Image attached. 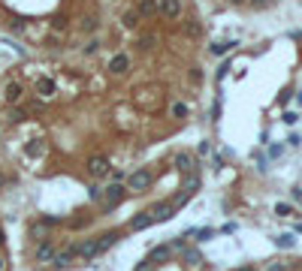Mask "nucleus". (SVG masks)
<instances>
[{
  "label": "nucleus",
  "mask_w": 302,
  "mask_h": 271,
  "mask_svg": "<svg viewBox=\"0 0 302 271\" xmlns=\"http://www.w3.org/2000/svg\"><path fill=\"white\" fill-rule=\"evenodd\" d=\"M293 199H296V202H302V190H293Z\"/></svg>",
  "instance_id": "obj_11"
},
{
  "label": "nucleus",
  "mask_w": 302,
  "mask_h": 271,
  "mask_svg": "<svg viewBox=\"0 0 302 271\" xmlns=\"http://www.w3.org/2000/svg\"><path fill=\"white\" fill-rule=\"evenodd\" d=\"M0 271H12V244H9V229H6L3 211H0Z\"/></svg>",
  "instance_id": "obj_6"
},
{
  "label": "nucleus",
  "mask_w": 302,
  "mask_h": 271,
  "mask_svg": "<svg viewBox=\"0 0 302 271\" xmlns=\"http://www.w3.org/2000/svg\"><path fill=\"white\" fill-rule=\"evenodd\" d=\"M206 3L218 9H245V12H266L272 9L278 0H206Z\"/></svg>",
  "instance_id": "obj_5"
},
{
  "label": "nucleus",
  "mask_w": 302,
  "mask_h": 271,
  "mask_svg": "<svg viewBox=\"0 0 302 271\" xmlns=\"http://www.w3.org/2000/svg\"><path fill=\"white\" fill-rule=\"evenodd\" d=\"M275 214H278V217H290V214H293V208L281 202V205H275Z\"/></svg>",
  "instance_id": "obj_8"
},
{
  "label": "nucleus",
  "mask_w": 302,
  "mask_h": 271,
  "mask_svg": "<svg viewBox=\"0 0 302 271\" xmlns=\"http://www.w3.org/2000/svg\"><path fill=\"white\" fill-rule=\"evenodd\" d=\"M269 154H272V157H281V154H284V148H281V145H272Z\"/></svg>",
  "instance_id": "obj_10"
},
{
  "label": "nucleus",
  "mask_w": 302,
  "mask_h": 271,
  "mask_svg": "<svg viewBox=\"0 0 302 271\" xmlns=\"http://www.w3.org/2000/svg\"><path fill=\"white\" fill-rule=\"evenodd\" d=\"M275 244H278V247H284V250H290V247H296V238H293V235H278Z\"/></svg>",
  "instance_id": "obj_7"
},
{
  "label": "nucleus",
  "mask_w": 302,
  "mask_h": 271,
  "mask_svg": "<svg viewBox=\"0 0 302 271\" xmlns=\"http://www.w3.org/2000/svg\"><path fill=\"white\" fill-rule=\"evenodd\" d=\"M203 45L197 0H106L76 51L0 69L3 151L33 178L106 184L190 124Z\"/></svg>",
  "instance_id": "obj_1"
},
{
  "label": "nucleus",
  "mask_w": 302,
  "mask_h": 271,
  "mask_svg": "<svg viewBox=\"0 0 302 271\" xmlns=\"http://www.w3.org/2000/svg\"><path fill=\"white\" fill-rule=\"evenodd\" d=\"M203 187L197 151L175 148L136 163L121 181L88 190L85 205L64 214H37L22 229L27 271H76L97 262L118 241L172 220Z\"/></svg>",
  "instance_id": "obj_2"
},
{
  "label": "nucleus",
  "mask_w": 302,
  "mask_h": 271,
  "mask_svg": "<svg viewBox=\"0 0 302 271\" xmlns=\"http://www.w3.org/2000/svg\"><path fill=\"white\" fill-rule=\"evenodd\" d=\"M106 18V0H0V36L30 58H55L85 45Z\"/></svg>",
  "instance_id": "obj_3"
},
{
  "label": "nucleus",
  "mask_w": 302,
  "mask_h": 271,
  "mask_svg": "<svg viewBox=\"0 0 302 271\" xmlns=\"http://www.w3.org/2000/svg\"><path fill=\"white\" fill-rule=\"evenodd\" d=\"M296 121H299L296 112H284V124H296Z\"/></svg>",
  "instance_id": "obj_9"
},
{
  "label": "nucleus",
  "mask_w": 302,
  "mask_h": 271,
  "mask_svg": "<svg viewBox=\"0 0 302 271\" xmlns=\"http://www.w3.org/2000/svg\"><path fill=\"white\" fill-rule=\"evenodd\" d=\"M133 271H211V268L203 256V250L197 247V241H190L185 232L148 247L145 256L133 265Z\"/></svg>",
  "instance_id": "obj_4"
}]
</instances>
